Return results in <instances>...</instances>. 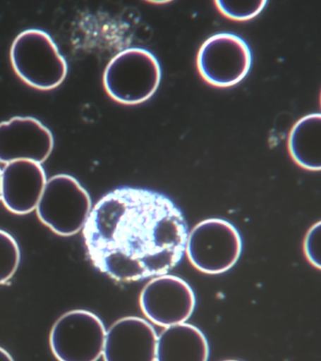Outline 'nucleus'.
I'll return each mask as SVG.
<instances>
[{"instance_id":"f257e3e1","label":"nucleus","mask_w":321,"mask_h":361,"mask_svg":"<svg viewBox=\"0 0 321 361\" xmlns=\"http://www.w3.org/2000/svg\"><path fill=\"white\" fill-rule=\"evenodd\" d=\"M83 231L92 265L119 282L165 275L183 259L188 236L183 214L170 197L132 188L99 200Z\"/></svg>"},{"instance_id":"f03ea898","label":"nucleus","mask_w":321,"mask_h":361,"mask_svg":"<svg viewBox=\"0 0 321 361\" xmlns=\"http://www.w3.org/2000/svg\"><path fill=\"white\" fill-rule=\"evenodd\" d=\"M11 66L28 85L42 91L57 88L66 80L68 63L54 39L40 29H28L11 47Z\"/></svg>"},{"instance_id":"7ed1b4c3","label":"nucleus","mask_w":321,"mask_h":361,"mask_svg":"<svg viewBox=\"0 0 321 361\" xmlns=\"http://www.w3.org/2000/svg\"><path fill=\"white\" fill-rule=\"evenodd\" d=\"M161 80L162 68L156 56L147 49L131 48L109 61L104 72L103 85L113 100L131 106L153 97Z\"/></svg>"},{"instance_id":"20e7f679","label":"nucleus","mask_w":321,"mask_h":361,"mask_svg":"<svg viewBox=\"0 0 321 361\" xmlns=\"http://www.w3.org/2000/svg\"><path fill=\"white\" fill-rule=\"evenodd\" d=\"M36 209L40 222L55 234L68 237L83 230L92 202L77 179L62 173L47 180Z\"/></svg>"},{"instance_id":"39448f33","label":"nucleus","mask_w":321,"mask_h":361,"mask_svg":"<svg viewBox=\"0 0 321 361\" xmlns=\"http://www.w3.org/2000/svg\"><path fill=\"white\" fill-rule=\"evenodd\" d=\"M242 250V238L236 227L214 218L202 221L188 233L185 253L197 270L219 275L236 264Z\"/></svg>"},{"instance_id":"423d86ee","label":"nucleus","mask_w":321,"mask_h":361,"mask_svg":"<svg viewBox=\"0 0 321 361\" xmlns=\"http://www.w3.org/2000/svg\"><path fill=\"white\" fill-rule=\"evenodd\" d=\"M252 65L249 45L231 32H219L210 37L197 56L198 71L202 79L219 88H229L241 83Z\"/></svg>"},{"instance_id":"0eeeda50","label":"nucleus","mask_w":321,"mask_h":361,"mask_svg":"<svg viewBox=\"0 0 321 361\" xmlns=\"http://www.w3.org/2000/svg\"><path fill=\"white\" fill-rule=\"evenodd\" d=\"M106 335V327L95 313L70 311L52 326L51 350L58 360L96 361L102 357Z\"/></svg>"},{"instance_id":"6e6552de","label":"nucleus","mask_w":321,"mask_h":361,"mask_svg":"<svg viewBox=\"0 0 321 361\" xmlns=\"http://www.w3.org/2000/svg\"><path fill=\"white\" fill-rule=\"evenodd\" d=\"M195 305V295L190 285L167 274L152 279L140 295L144 315L163 328L188 322Z\"/></svg>"},{"instance_id":"1a4fd4ad","label":"nucleus","mask_w":321,"mask_h":361,"mask_svg":"<svg viewBox=\"0 0 321 361\" xmlns=\"http://www.w3.org/2000/svg\"><path fill=\"white\" fill-rule=\"evenodd\" d=\"M54 147L48 127L32 116H15L0 123V162L29 160L42 164Z\"/></svg>"},{"instance_id":"9d476101","label":"nucleus","mask_w":321,"mask_h":361,"mask_svg":"<svg viewBox=\"0 0 321 361\" xmlns=\"http://www.w3.org/2000/svg\"><path fill=\"white\" fill-rule=\"evenodd\" d=\"M157 341L156 331L147 320L121 318L107 331L102 357L107 361L156 360Z\"/></svg>"},{"instance_id":"9b49d317","label":"nucleus","mask_w":321,"mask_h":361,"mask_svg":"<svg viewBox=\"0 0 321 361\" xmlns=\"http://www.w3.org/2000/svg\"><path fill=\"white\" fill-rule=\"evenodd\" d=\"M47 183L40 163L18 160L8 163L2 171L1 200L15 214H27L37 209Z\"/></svg>"},{"instance_id":"f8f14e48","label":"nucleus","mask_w":321,"mask_h":361,"mask_svg":"<svg viewBox=\"0 0 321 361\" xmlns=\"http://www.w3.org/2000/svg\"><path fill=\"white\" fill-rule=\"evenodd\" d=\"M210 349L202 331L186 322L169 326L157 336L156 360H207Z\"/></svg>"},{"instance_id":"ddd939ff","label":"nucleus","mask_w":321,"mask_h":361,"mask_svg":"<svg viewBox=\"0 0 321 361\" xmlns=\"http://www.w3.org/2000/svg\"><path fill=\"white\" fill-rule=\"evenodd\" d=\"M321 115L303 116L291 130L289 150L297 165L308 171H319L321 168Z\"/></svg>"},{"instance_id":"4468645a","label":"nucleus","mask_w":321,"mask_h":361,"mask_svg":"<svg viewBox=\"0 0 321 361\" xmlns=\"http://www.w3.org/2000/svg\"><path fill=\"white\" fill-rule=\"evenodd\" d=\"M20 250L8 232L0 230V285L7 283L18 269Z\"/></svg>"},{"instance_id":"2eb2a0df","label":"nucleus","mask_w":321,"mask_h":361,"mask_svg":"<svg viewBox=\"0 0 321 361\" xmlns=\"http://www.w3.org/2000/svg\"><path fill=\"white\" fill-rule=\"evenodd\" d=\"M264 1H215L214 4L222 14L230 20L248 21L259 16L266 7Z\"/></svg>"},{"instance_id":"dca6fc26","label":"nucleus","mask_w":321,"mask_h":361,"mask_svg":"<svg viewBox=\"0 0 321 361\" xmlns=\"http://www.w3.org/2000/svg\"><path fill=\"white\" fill-rule=\"evenodd\" d=\"M320 222L314 224L307 233L303 250L309 263L320 269Z\"/></svg>"},{"instance_id":"f3484780","label":"nucleus","mask_w":321,"mask_h":361,"mask_svg":"<svg viewBox=\"0 0 321 361\" xmlns=\"http://www.w3.org/2000/svg\"><path fill=\"white\" fill-rule=\"evenodd\" d=\"M0 360H11L13 361V358L11 355L5 350L3 348L0 347Z\"/></svg>"},{"instance_id":"a211bd4d","label":"nucleus","mask_w":321,"mask_h":361,"mask_svg":"<svg viewBox=\"0 0 321 361\" xmlns=\"http://www.w3.org/2000/svg\"><path fill=\"white\" fill-rule=\"evenodd\" d=\"M1 176H2V171L0 170V200H1Z\"/></svg>"}]
</instances>
